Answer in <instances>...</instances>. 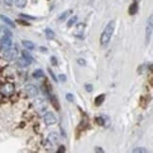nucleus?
<instances>
[{"label": "nucleus", "instance_id": "nucleus-1", "mask_svg": "<svg viewBox=\"0 0 153 153\" xmlns=\"http://www.w3.org/2000/svg\"><path fill=\"white\" fill-rule=\"evenodd\" d=\"M115 21H111V22L108 23L100 36V44L102 45H107L109 44V42L111 41V38L113 34V31H115Z\"/></svg>", "mask_w": 153, "mask_h": 153}, {"label": "nucleus", "instance_id": "nucleus-2", "mask_svg": "<svg viewBox=\"0 0 153 153\" xmlns=\"http://www.w3.org/2000/svg\"><path fill=\"white\" fill-rule=\"evenodd\" d=\"M17 56H18V50L15 47H10V48L4 50V54H3L4 59L6 60H8V62H12V60H14L17 58Z\"/></svg>", "mask_w": 153, "mask_h": 153}, {"label": "nucleus", "instance_id": "nucleus-3", "mask_svg": "<svg viewBox=\"0 0 153 153\" xmlns=\"http://www.w3.org/2000/svg\"><path fill=\"white\" fill-rule=\"evenodd\" d=\"M44 121L47 126H51L57 123V117L52 112H47L44 116Z\"/></svg>", "mask_w": 153, "mask_h": 153}, {"label": "nucleus", "instance_id": "nucleus-4", "mask_svg": "<svg viewBox=\"0 0 153 153\" xmlns=\"http://www.w3.org/2000/svg\"><path fill=\"white\" fill-rule=\"evenodd\" d=\"M152 28H153L152 15H150V16H149V18L148 19L147 27H145V43H147V44H148L149 40H150V37L152 35Z\"/></svg>", "mask_w": 153, "mask_h": 153}, {"label": "nucleus", "instance_id": "nucleus-5", "mask_svg": "<svg viewBox=\"0 0 153 153\" xmlns=\"http://www.w3.org/2000/svg\"><path fill=\"white\" fill-rule=\"evenodd\" d=\"M1 48L3 50H6V49L10 48V47L12 45V38H10V35H4L2 38H1Z\"/></svg>", "mask_w": 153, "mask_h": 153}, {"label": "nucleus", "instance_id": "nucleus-6", "mask_svg": "<svg viewBox=\"0 0 153 153\" xmlns=\"http://www.w3.org/2000/svg\"><path fill=\"white\" fill-rule=\"evenodd\" d=\"M25 90H26L27 94L31 97H36V95H38V93H39L38 87L36 86V85H33V84L27 85V86L25 87Z\"/></svg>", "mask_w": 153, "mask_h": 153}, {"label": "nucleus", "instance_id": "nucleus-7", "mask_svg": "<svg viewBox=\"0 0 153 153\" xmlns=\"http://www.w3.org/2000/svg\"><path fill=\"white\" fill-rule=\"evenodd\" d=\"M1 93L4 95H10L14 92V85L12 83H5L1 87Z\"/></svg>", "mask_w": 153, "mask_h": 153}, {"label": "nucleus", "instance_id": "nucleus-8", "mask_svg": "<svg viewBox=\"0 0 153 153\" xmlns=\"http://www.w3.org/2000/svg\"><path fill=\"white\" fill-rule=\"evenodd\" d=\"M0 19H1L3 22H4L5 24H7L8 25L9 27H12V28H14L15 27V24H14V22L12 20V19H10L8 16H6V15H3V14H1L0 15Z\"/></svg>", "mask_w": 153, "mask_h": 153}, {"label": "nucleus", "instance_id": "nucleus-9", "mask_svg": "<svg viewBox=\"0 0 153 153\" xmlns=\"http://www.w3.org/2000/svg\"><path fill=\"white\" fill-rule=\"evenodd\" d=\"M21 54H22V58L25 60H27V62L30 63L32 62H33V58H32V56H31L30 53L27 52V50H22V52H21Z\"/></svg>", "mask_w": 153, "mask_h": 153}, {"label": "nucleus", "instance_id": "nucleus-10", "mask_svg": "<svg viewBox=\"0 0 153 153\" xmlns=\"http://www.w3.org/2000/svg\"><path fill=\"white\" fill-rule=\"evenodd\" d=\"M138 3L136 2H134L133 4H131L130 6V8H129V13H130V15H134V14H136L137 12H138Z\"/></svg>", "mask_w": 153, "mask_h": 153}, {"label": "nucleus", "instance_id": "nucleus-11", "mask_svg": "<svg viewBox=\"0 0 153 153\" xmlns=\"http://www.w3.org/2000/svg\"><path fill=\"white\" fill-rule=\"evenodd\" d=\"M104 100H105V95L104 94H101V95H97V97L95 98V106H100L102 103L104 102Z\"/></svg>", "mask_w": 153, "mask_h": 153}, {"label": "nucleus", "instance_id": "nucleus-12", "mask_svg": "<svg viewBox=\"0 0 153 153\" xmlns=\"http://www.w3.org/2000/svg\"><path fill=\"white\" fill-rule=\"evenodd\" d=\"M22 44L25 47H26L27 50H32V49H34L35 47V45L32 42H30V41H27V40H24L22 42Z\"/></svg>", "mask_w": 153, "mask_h": 153}, {"label": "nucleus", "instance_id": "nucleus-13", "mask_svg": "<svg viewBox=\"0 0 153 153\" xmlns=\"http://www.w3.org/2000/svg\"><path fill=\"white\" fill-rule=\"evenodd\" d=\"M45 37H47L48 40H52L55 37V32L50 28H45Z\"/></svg>", "mask_w": 153, "mask_h": 153}, {"label": "nucleus", "instance_id": "nucleus-14", "mask_svg": "<svg viewBox=\"0 0 153 153\" xmlns=\"http://www.w3.org/2000/svg\"><path fill=\"white\" fill-rule=\"evenodd\" d=\"M27 0H15L14 1V4L17 7V8H25L27 6Z\"/></svg>", "mask_w": 153, "mask_h": 153}, {"label": "nucleus", "instance_id": "nucleus-15", "mask_svg": "<svg viewBox=\"0 0 153 153\" xmlns=\"http://www.w3.org/2000/svg\"><path fill=\"white\" fill-rule=\"evenodd\" d=\"M33 77L35 79H40V78L44 77V71L42 69H36L33 73Z\"/></svg>", "mask_w": 153, "mask_h": 153}, {"label": "nucleus", "instance_id": "nucleus-16", "mask_svg": "<svg viewBox=\"0 0 153 153\" xmlns=\"http://www.w3.org/2000/svg\"><path fill=\"white\" fill-rule=\"evenodd\" d=\"M71 12H72V10H66V12H63L59 16V19L60 20V21H63V20H65L67 17H68L70 14H71Z\"/></svg>", "mask_w": 153, "mask_h": 153}, {"label": "nucleus", "instance_id": "nucleus-17", "mask_svg": "<svg viewBox=\"0 0 153 153\" xmlns=\"http://www.w3.org/2000/svg\"><path fill=\"white\" fill-rule=\"evenodd\" d=\"M77 20H78V16L74 15L73 17H71V18L68 20V22H67V27H71L74 24H76Z\"/></svg>", "mask_w": 153, "mask_h": 153}, {"label": "nucleus", "instance_id": "nucleus-18", "mask_svg": "<svg viewBox=\"0 0 153 153\" xmlns=\"http://www.w3.org/2000/svg\"><path fill=\"white\" fill-rule=\"evenodd\" d=\"M50 100L52 102V105L55 107V109L57 110H59L60 109V106H59V102H58V99L56 98L55 95H51V98H50Z\"/></svg>", "mask_w": 153, "mask_h": 153}, {"label": "nucleus", "instance_id": "nucleus-19", "mask_svg": "<svg viewBox=\"0 0 153 153\" xmlns=\"http://www.w3.org/2000/svg\"><path fill=\"white\" fill-rule=\"evenodd\" d=\"M132 152L134 153H145V152H148L147 151V149H145L144 148H135Z\"/></svg>", "mask_w": 153, "mask_h": 153}, {"label": "nucleus", "instance_id": "nucleus-20", "mask_svg": "<svg viewBox=\"0 0 153 153\" xmlns=\"http://www.w3.org/2000/svg\"><path fill=\"white\" fill-rule=\"evenodd\" d=\"M95 122L97 123L98 126H103L105 124V121L103 119V117H97L95 118Z\"/></svg>", "mask_w": 153, "mask_h": 153}, {"label": "nucleus", "instance_id": "nucleus-21", "mask_svg": "<svg viewBox=\"0 0 153 153\" xmlns=\"http://www.w3.org/2000/svg\"><path fill=\"white\" fill-rule=\"evenodd\" d=\"M18 64H20L21 66H23V67H25V66H27V65H28L30 63H28L27 60H25L23 58L22 59H20L19 60H18Z\"/></svg>", "mask_w": 153, "mask_h": 153}, {"label": "nucleus", "instance_id": "nucleus-22", "mask_svg": "<svg viewBox=\"0 0 153 153\" xmlns=\"http://www.w3.org/2000/svg\"><path fill=\"white\" fill-rule=\"evenodd\" d=\"M50 62H51V64H52V65H54V66L58 65V60H57L56 57L52 56L51 58H50Z\"/></svg>", "mask_w": 153, "mask_h": 153}, {"label": "nucleus", "instance_id": "nucleus-23", "mask_svg": "<svg viewBox=\"0 0 153 153\" xmlns=\"http://www.w3.org/2000/svg\"><path fill=\"white\" fill-rule=\"evenodd\" d=\"M48 139L50 140V141L55 142L57 139H58V137H57V135H56V133H55V132H52V133H51V134L48 136Z\"/></svg>", "mask_w": 153, "mask_h": 153}, {"label": "nucleus", "instance_id": "nucleus-24", "mask_svg": "<svg viewBox=\"0 0 153 153\" xmlns=\"http://www.w3.org/2000/svg\"><path fill=\"white\" fill-rule=\"evenodd\" d=\"M20 16L21 17H24V18H27V19H30V20H35L36 19V17H34V16H30V15H27V14H20Z\"/></svg>", "mask_w": 153, "mask_h": 153}, {"label": "nucleus", "instance_id": "nucleus-25", "mask_svg": "<svg viewBox=\"0 0 153 153\" xmlns=\"http://www.w3.org/2000/svg\"><path fill=\"white\" fill-rule=\"evenodd\" d=\"M47 71H48V73H49V75H50V76H51V78H52V80H54V81H56V82H57V81H58V80H57V78H56V76H55V75H54V73H53V71L50 69V68H48L47 69Z\"/></svg>", "mask_w": 153, "mask_h": 153}, {"label": "nucleus", "instance_id": "nucleus-26", "mask_svg": "<svg viewBox=\"0 0 153 153\" xmlns=\"http://www.w3.org/2000/svg\"><path fill=\"white\" fill-rule=\"evenodd\" d=\"M85 90H86L88 93H91L93 91V85L92 84H86L85 85Z\"/></svg>", "mask_w": 153, "mask_h": 153}, {"label": "nucleus", "instance_id": "nucleus-27", "mask_svg": "<svg viewBox=\"0 0 153 153\" xmlns=\"http://www.w3.org/2000/svg\"><path fill=\"white\" fill-rule=\"evenodd\" d=\"M58 78H59V80L62 81V82H64V81H66V76L65 75H63V74H60L59 76H58Z\"/></svg>", "mask_w": 153, "mask_h": 153}, {"label": "nucleus", "instance_id": "nucleus-28", "mask_svg": "<svg viewBox=\"0 0 153 153\" xmlns=\"http://www.w3.org/2000/svg\"><path fill=\"white\" fill-rule=\"evenodd\" d=\"M78 63L81 66H85L86 65V60H85L84 59H79L78 60Z\"/></svg>", "mask_w": 153, "mask_h": 153}, {"label": "nucleus", "instance_id": "nucleus-29", "mask_svg": "<svg viewBox=\"0 0 153 153\" xmlns=\"http://www.w3.org/2000/svg\"><path fill=\"white\" fill-rule=\"evenodd\" d=\"M66 99L68 101H70V102H73V100H74V95L72 94L68 93V94L66 95Z\"/></svg>", "mask_w": 153, "mask_h": 153}, {"label": "nucleus", "instance_id": "nucleus-30", "mask_svg": "<svg viewBox=\"0 0 153 153\" xmlns=\"http://www.w3.org/2000/svg\"><path fill=\"white\" fill-rule=\"evenodd\" d=\"M65 150H66V149H65L64 145H60L58 150H57V152H59V153H60V152H65Z\"/></svg>", "mask_w": 153, "mask_h": 153}, {"label": "nucleus", "instance_id": "nucleus-31", "mask_svg": "<svg viewBox=\"0 0 153 153\" xmlns=\"http://www.w3.org/2000/svg\"><path fill=\"white\" fill-rule=\"evenodd\" d=\"M4 3L7 6H12L13 3V0H4Z\"/></svg>", "mask_w": 153, "mask_h": 153}, {"label": "nucleus", "instance_id": "nucleus-32", "mask_svg": "<svg viewBox=\"0 0 153 153\" xmlns=\"http://www.w3.org/2000/svg\"><path fill=\"white\" fill-rule=\"evenodd\" d=\"M95 151H97V152H104V150H103L101 148H95Z\"/></svg>", "mask_w": 153, "mask_h": 153}, {"label": "nucleus", "instance_id": "nucleus-33", "mask_svg": "<svg viewBox=\"0 0 153 153\" xmlns=\"http://www.w3.org/2000/svg\"><path fill=\"white\" fill-rule=\"evenodd\" d=\"M17 22H18L19 24H22V25H26V26H30V24H28V23H26V22H24V21L18 20V21H17Z\"/></svg>", "mask_w": 153, "mask_h": 153}, {"label": "nucleus", "instance_id": "nucleus-34", "mask_svg": "<svg viewBox=\"0 0 153 153\" xmlns=\"http://www.w3.org/2000/svg\"><path fill=\"white\" fill-rule=\"evenodd\" d=\"M40 49H41V51L47 52V48H45V47H40Z\"/></svg>", "mask_w": 153, "mask_h": 153}, {"label": "nucleus", "instance_id": "nucleus-35", "mask_svg": "<svg viewBox=\"0 0 153 153\" xmlns=\"http://www.w3.org/2000/svg\"><path fill=\"white\" fill-rule=\"evenodd\" d=\"M141 0H134V2H136V3H138V2H140Z\"/></svg>", "mask_w": 153, "mask_h": 153}]
</instances>
